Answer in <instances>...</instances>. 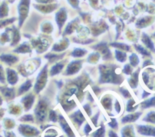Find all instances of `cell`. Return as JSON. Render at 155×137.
Wrapping results in <instances>:
<instances>
[{
    "instance_id": "cell-8",
    "label": "cell",
    "mask_w": 155,
    "mask_h": 137,
    "mask_svg": "<svg viewBox=\"0 0 155 137\" xmlns=\"http://www.w3.org/2000/svg\"><path fill=\"white\" fill-rule=\"evenodd\" d=\"M135 104V102L133 100H130L128 101V103H127V110L128 112H133V111H134L136 108L137 107H133V104Z\"/></svg>"
},
{
    "instance_id": "cell-9",
    "label": "cell",
    "mask_w": 155,
    "mask_h": 137,
    "mask_svg": "<svg viewBox=\"0 0 155 137\" xmlns=\"http://www.w3.org/2000/svg\"><path fill=\"white\" fill-rule=\"evenodd\" d=\"M108 125H109L111 127H112V128H113V129H117V126H118L117 121H116V119H114V118H111V122L109 123H108Z\"/></svg>"
},
{
    "instance_id": "cell-7",
    "label": "cell",
    "mask_w": 155,
    "mask_h": 137,
    "mask_svg": "<svg viewBox=\"0 0 155 137\" xmlns=\"http://www.w3.org/2000/svg\"><path fill=\"white\" fill-rule=\"evenodd\" d=\"M74 120L79 123V124H81L82 123V121L84 120V117H83V115L81 114V112L79 110L78 112L76 113H74Z\"/></svg>"
},
{
    "instance_id": "cell-4",
    "label": "cell",
    "mask_w": 155,
    "mask_h": 137,
    "mask_svg": "<svg viewBox=\"0 0 155 137\" xmlns=\"http://www.w3.org/2000/svg\"><path fill=\"white\" fill-rule=\"evenodd\" d=\"M140 105L142 109H147L151 106H155V97L142 102Z\"/></svg>"
},
{
    "instance_id": "cell-10",
    "label": "cell",
    "mask_w": 155,
    "mask_h": 137,
    "mask_svg": "<svg viewBox=\"0 0 155 137\" xmlns=\"http://www.w3.org/2000/svg\"><path fill=\"white\" fill-rule=\"evenodd\" d=\"M120 92H122V95L125 97V98H128V97H130V93L127 90H123V89H121L120 90Z\"/></svg>"
},
{
    "instance_id": "cell-1",
    "label": "cell",
    "mask_w": 155,
    "mask_h": 137,
    "mask_svg": "<svg viewBox=\"0 0 155 137\" xmlns=\"http://www.w3.org/2000/svg\"><path fill=\"white\" fill-rule=\"evenodd\" d=\"M137 129L140 134L155 136V127H154L145 125H138L137 126Z\"/></svg>"
},
{
    "instance_id": "cell-3",
    "label": "cell",
    "mask_w": 155,
    "mask_h": 137,
    "mask_svg": "<svg viewBox=\"0 0 155 137\" xmlns=\"http://www.w3.org/2000/svg\"><path fill=\"white\" fill-rule=\"evenodd\" d=\"M122 137H134L133 126H127L122 130Z\"/></svg>"
},
{
    "instance_id": "cell-6",
    "label": "cell",
    "mask_w": 155,
    "mask_h": 137,
    "mask_svg": "<svg viewBox=\"0 0 155 137\" xmlns=\"http://www.w3.org/2000/svg\"><path fill=\"white\" fill-rule=\"evenodd\" d=\"M105 135V127L103 124H101V127L97 131L93 133L94 137H104Z\"/></svg>"
},
{
    "instance_id": "cell-12",
    "label": "cell",
    "mask_w": 155,
    "mask_h": 137,
    "mask_svg": "<svg viewBox=\"0 0 155 137\" xmlns=\"http://www.w3.org/2000/svg\"><path fill=\"white\" fill-rule=\"evenodd\" d=\"M91 130V127H90V126L87 124V125H86V126L85 127V129H84V131H85V133L87 135L90 131Z\"/></svg>"
},
{
    "instance_id": "cell-2",
    "label": "cell",
    "mask_w": 155,
    "mask_h": 137,
    "mask_svg": "<svg viewBox=\"0 0 155 137\" xmlns=\"http://www.w3.org/2000/svg\"><path fill=\"white\" fill-rule=\"evenodd\" d=\"M142 115L141 112H137L134 113H131L126 115L124 116L122 119L121 121L122 123H130V122H134L136 121L139 117Z\"/></svg>"
},
{
    "instance_id": "cell-11",
    "label": "cell",
    "mask_w": 155,
    "mask_h": 137,
    "mask_svg": "<svg viewBox=\"0 0 155 137\" xmlns=\"http://www.w3.org/2000/svg\"><path fill=\"white\" fill-rule=\"evenodd\" d=\"M137 49L140 52V53H141L142 54H146V55H148V54H149L148 53H147V51H146V50H145L142 47H141V46H139L138 48H137Z\"/></svg>"
},
{
    "instance_id": "cell-5",
    "label": "cell",
    "mask_w": 155,
    "mask_h": 137,
    "mask_svg": "<svg viewBox=\"0 0 155 137\" xmlns=\"http://www.w3.org/2000/svg\"><path fill=\"white\" fill-rule=\"evenodd\" d=\"M143 121L155 124V112L152 111L149 112L143 119Z\"/></svg>"
},
{
    "instance_id": "cell-14",
    "label": "cell",
    "mask_w": 155,
    "mask_h": 137,
    "mask_svg": "<svg viewBox=\"0 0 155 137\" xmlns=\"http://www.w3.org/2000/svg\"><path fill=\"white\" fill-rule=\"evenodd\" d=\"M50 119H51L53 121H55L56 119V116H55V113L53 111H51L50 112Z\"/></svg>"
},
{
    "instance_id": "cell-15",
    "label": "cell",
    "mask_w": 155,
    "mask_h": 137,
    "mask_svg": "<svg viewBox=\"0 0 155 137\" xmlns=\"http://www.w3.org/2000/svg\"><path fill=\"white\" fill-rule=\"evenodd\" d=\"M109 136L110 137H118L117 135L114 132H113V131H110Z\"/></svg>"
},
{
    "instance_id": "cell-13",
    "label": "cell",
    "mask_w": 155,
    "mask_h": 137,
    "mask_svg": "<svg viewBox=\"0 0 155 137\" xmlns=\"http://www.w3.org/2000/svg\"><path fill=\"white\" fill-rule=\"evenodd\" d=\"M115 107H116V110L117 112V113H119L120 110V107L119 102L116 100V103H115Z\"/></svg>"
},
{
    "instance_id": "cell-16",
    "label": "cell",
    "mask_w": 155,
    "mask_h": 137,
    "mask_svg": "<svg viewBox=\"0 0 155 137\" xmlns=\"http://www.w3.org/2000/svg\"><path fill=\"white\" fill-rule=\"evenodd\" d=\"M0 137H1V136H0Z\"/></svg>"
}]
</instances>
